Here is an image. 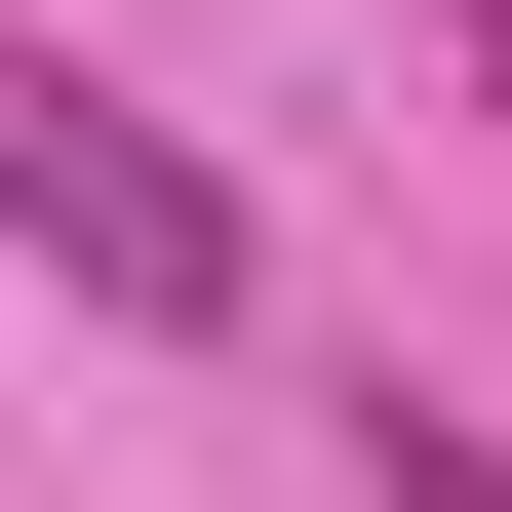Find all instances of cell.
<instances>
[{
	"label": "cell",
	"mask_w": 512,
	"mask_h": 512,
	"mask_svg": "<svg viewBox=\"0 0 512 512\" xmlns=\"http://www.w3.org/2000/svg\"><path fill=\"white\" fill-rule=\"evenodd\" d=\"M0 237H40V276H79L119 355H237V197H197V158H158V119H119L79 40H0Z\"/></svg>",
	"instance_id": "obj_1"
},
{
	"label": "cell",
	"mask_w": 512,
	"mask_h": 512,
	"mask_svg": "<svg viewBox=\"0 0 512 512\" xmlns=\"http://www.w3.org/2000/svg\"><path fill=\"white\" fill-rule=\"evenodd\" d=\"M355 473H394V512H512V434H473V394H355Z\"/></svg>",
	"instance_id": "obj_2"
},
{
	"label": "cell",
	"mask_w": 512,
	"mask_h": 512,
	"mask_svg": "<svg viewBox=\"0 0 512 512\" xmlns=\"http://www.w3.org/2000/svg\"><path fill=\"white\" fill-rule=\"evenodd\" d=\"M473 40H512V0H473Z\"/></svg>",
	"instance_id": "obj_3"
}]
</instances>
